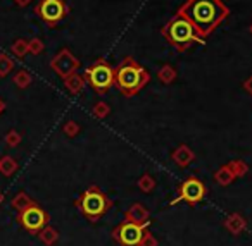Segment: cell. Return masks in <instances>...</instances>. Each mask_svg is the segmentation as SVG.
I'll list each match as a JSON object with an SVG mask.
<instances>
[{
  "instance_id": "5b68a950",
  "label": "cell",
  "mask_w": 252,
  "mask_h": 246,
  "mask_svg": "<svg viewBox=\"0 0 252 246\" xmlns=\"http://www.w3.org/2000/svg\"><path fill=\"white\" fill-rule=\"evenodd\" d=\"M85 81L99 95H106L114 86V67L106 59H97L85 69Z\"/></svg>"
},
{
  "instance_id": "8fae6325",
  "label": "cell",
  "mask_w": 252,
  "mask_h": 246,
  "mask_svg": "<svg viewBox=\"0 0 252 246\" xmlns=\"http://www.w3.org/2000/svg\"><path fill=\"white\" fill-rule=\"evenodd\" d=\"M149 219V210L140 203H133L128 210H126V221L137 222V224H145Z\"/></svg>"
},
{
  "instance_id": "e0dca14e",
  "label": "cell",
  "mask_w": 252,
  "mask_h": 246,
  "mask_svg": "<svg viewBox=\"0 0 252 246\" xmlns=\"http://www.w3.org/2000/svg\"><path fill=\"white\" fill-rule=\"evenodd\" d=\"M14 69V62L11 61V57L5 54H0V76H7Z\"/></svg>"
},
{
  "instance_id": "8992f818",
  "label": "cell",
  "mask_w": 252,
  "mask_h": 246,
  "mask_svg": "<svg viewBox=\"0 0 252 246\" xmlns=\"http://www.w3.org/2000/svg\"><path fill=\"white\" fill-rule=\"evenodd\" d=\"M176 193H178V195H176V198L169 203V206L176 205V203H180V202H186L188 205H199L206 196V186L201 179L186 178L185 181L180 184V188Z\"/></svg>"
},
{
  "instance_id": "52a82bcc",
  "label": "cell",
  "mask_w": 252,
  "mask_h": 246,
  "mask_svg": "<svg viewBox=\"0 0 252 246\" xmlns=\"http://www.w3.org/2000/svg\"><path fill=\"white\" fill-rule=\"evenodd\" d=\"M147 226H149V222H145V224H137V222H130V221L121 222L113 232L114 239L121 246H140L143 236H145Z\"/></svg>"
},
{
  "instance_id": "ba28073f",
  "label": "cell",
  "mask_w": 252,
  "mask_h": 246,
  "mask_svg": "<svg viewBox=\"0 0 252 246\" xmlns=\"http://www.w3.org/2000/svg\"><path fill=\"white\" fill-rule=\"evenodd\" d=\"M35 12L48 26H55L66 18L68 12H69V7H68L64 0H42L40 4L35 7Z\"/></svg>"
},
{
  "instance_id": "7c38bea8",
  "label": "cell",
  "mask_w": 252,
  "mask_h": 246,
  "mask_svg": "<svg viewBox=\"0 0 252 246\" xmlns=\"http://www.w3.org/2000/svg\"><path fill=\"white\" fill-rule=\"evenodd\" d=\"M173 160H175L180 167H185L194 160V152L186 145H182L173 152Z\"/></svg>"
},
{
  "instance_id": "30bf717a",
  "label": "cell",
  "mask_w": 252,
  "mask_h": 246,
  "mask_svg": "<svg viewBox=\"0 0 252 246\" xmlns=\"http://www.w3.org/2000/svg\"><path fill=\"white\" fill-rule=\"evenodd\" d=\"M50 67L54 69L57 76H61L64 80V78L71 76V74H74L80 69V61L71 54L69 48H62L50 61Z\"/></svg>"
},
{
  "instance_id": "2e32d148",
  "label": "cell",
  "mask_w": 252,
  "mask_h": 246,
  "mask_svg": "<svg viewBox=\"0 0 252 246\" xmlns=\"http://www.w3.org/2000/svg\"><path fill=\"white\" fill-rule=\"evenodd\" d=\"M12 54L16 55V57L23 59L26 54H28V41L23 40V38H19V40H16L14 43H12Z\"/></svg>"
},
{
  "instance_id": "603a6c76",
  "label": "cell",
  "mask_w": 252,
  "mask_h": 246,
  "mask_svg": "<svg viewBox=\"0 0 252 246\" xmlns=\"http://www.w3.org/2000/svg\"><path fill=\"white\" fill-rule=\"evenodd\" d=\"M64 133L68 134V136H76L78 133H80V126H78V123H73V121H69V123L64 124Z\"/></svg>"
},
{
  "instance_id": "3957f363",
  "label": "cell",
  "mask_w": 252,
  "mask_h": 246,
  "mask_svg": "<svg viewBox=\"0 0 252 246\" xmlns=\"http://www.w3.org/2000/svg\"><path fill=\"white\" fill-rule=\"evenodd\" d=\"M161 35L166 38L169 45L175 48L176 52H186L194 45H204V38L201 37L185 16L176 12L168 22L161 28Z\"/></svg>"
},
{
  "instance_id": "d4e9b609",
  "label": "cell",
  "mask_w": 252,
  "mask_h": 246,
  "mask_svg": "<svg viewBox=\"0 0 252 246\" xmlns=\"http://www.w3.org/2000/svg\"><path fill=\"white\" fill-rule=\"evenodd\" d=\"M244 90L252 95V76H249L247 80L244 81Z\"/></svg>"
},
{
  "instance_id": "7a4b0ae2",
  "label": "cell",
  "mask_w": 252,
  "mask_h": 246,
  "mask_svg": "<svg viewBox=\"0 0 252 246\" xmlns=\"http://www.w3.org/2000/svg\"><path fill=\"white\" fill-rule=\"evenodd\" d=\"M150 81V74L145 67L138 64L133 57H124L114 69V86L124 97H135Z\"/></svg>"
},
{
  "instance_id": "cb8c5ba5",
  "label": "cell",
  "mask_w": 252,
  "mask_h": 246,
  "mask_svg": "<svg viewBox=\"0 0 252 246\" xmlns=\"http://www.w3.org/2000/svg\"><path fill=\"white\" fill-rule=\"evenodd\" d=\"M0 167H2V169L9 174V172H12V170L16 169V162L12 159H4V160H2V164H0Z\"/></svg>"
},
{
  "instance_id": "4fadbf2b",
  "label": "cell",
  "mask_w": 252,
  "mask_h": 246,
  "mask_svg": "<svg viewBox=\"0 0 252 246\" xmlns=\"http://www.w3.org/2000/svg\"><path fill=\"white\" fill-rule=\"evenodd\" d=\"M64 84H66V88H68V91H69V93L78 95L85 88L87 81H85L83 76H80L78 73H74V74H71V76L64 78Z\"/></svg>"
},
{
  "instance_id": "83f0119b",
  "label": "cell",
  "mask_w": 252,
  "mask_h": 246,
  "mask_svg": "<svg viewBox=\"0 0 252 246\" xmlns=\"http://www.w3.org/2000/svg\"><path fill=\"white\" fill-rule=\"evenodd\" d=\"M2 109H4V103H2V102H0V110H2Z\"/></svg>"
},
{
  "instance_id": "484cf974",
  "label": "cell",
  "mask_w": 252,
  "mask_h": 246,
  "mask_svg": "<svg viewBox=\"0 0 252 246\" xmlns=\"http://www.w3.org/2000/svg\"><path fill=\"white\" fill-rule=\"evenodd\" d=\"M7 142L11 143V145H16V143H19V136L16 133H11L7 136Z\"/></svg>"
},
{
  "instance_id": "9c48e42d",
  "label": "cell",
  "mask_w": 252,
  "mask_h": 246,
  "mask_svg": "<svg viewBox=\"0 0 252 246\" xmlns=\"http://www.w3.org/2000/svg\"><path fill=\"white\" fill-rule=\"evenodd\" d=\"M19 222H21V226L26 229V231L37 234V232H40L42 229L47 226L48 215L45 214L44 208H40V206L35 205V203H29L28 206H24V208L21 210V214H19Z\"/></svg>"
},
{
  "instance_id": "f1b7e54d",
  "label": "cell",
  "mask_w": 252,
  "mask_h": 246,
  "mask_svg": "<svg viewBox=\"0 0 252 246\" xmlns=\"http://www.w3.org/2000/svg\"><path fill=\"white\" fill-rule=\"evenodd\" d=\"M249 31H251V35H252V24H251V28H249Z\"/></svg>"
},
{
  "instance_id": "5bb4252c",
  "label": "cell",
  "mask_w": 252,
  "mask_h": 246,
  "mask_svg": "<svg viewBox=\"0 0 252 246\" xmlns=\"http://www.w3.org/2000/svg\"><path fill=\"white\" fill-rule=\"evenodd\" d=\"M178 73H176V67L171 64H164L161 65V69L157 71V80L161 81L162 84H171L176 80Z\"/></svg>"
},
{
  "instance_id": "4316f807",
  "label": "cell",
  "mask_w": 252,
  "mask_h": 246,
  "mask_svg": "<svg viewBox=\"0 0 252 246\" xmlns=\"http://www.w3.org/2000/svg\"><path fill=\"white\" fill-rule=\"evenodd\" d=\"M14 2L19 5V7H26V5H28V4H31V2H33V0H14Z\"/></svg>"
},
{
  "instance_id": "9a60e30c",
  "label": "cell",
  "mask_w": 252,
  "mask_h": 246,
  "mask_svg": "<svg viewBox=\"0 0 252 246\" xmlns=\"http://www.w3.org/2000/svg\"><path fill=\"white\" fill-rule=\"evenodd\" d=\"M233 174H231V170H230V167L228 165H225V167H221V169L216 172V181L219 183V184H230L231 181H233Z\"/></svg>"
},
{
  "instance_id": "44dd1931",
  "label": "cell",
  "mask_w": 252,
  "mask_h": 246,
  "mask_svg": "<svg viewBox=\"0 0 252 246\" xmlns=\"http://www.w3.org/2000/svg\"><path fill=\"white\" fill-rule=\"evenodd\" d=\"M14 83L18 84L19 88H26V86H29V83H31V76H29L28 71H19V73H16V76H14Z\"/></svg>"
},
{
  "instance_id": "ac0fdd59",
  "label": "cell",
  "mask_w": 252,
  "mask_h": 246,
  "mask_svg": "<svg viewBox=\"0 0 252 246\" xmlns=\"http://www.w3.org/2000/svg\"><path fill=\"white\" fill-rule=\"evenodd\" d=\"M154 186H156V179H154L152 176H150V174H143L142 178H140V181H138V188L142 189V191H145V193L152 191Z\"/></svg>"
},
{
  "instance_id": "277c9868",
  "label": "cell",
  "mask_w": 252,
  "mask_h": 246,
  "mask_svg": "<svg viewBox=\"0 0 252 246\" xmlns=\"http://www.w3.org/2000/svg\"><path fill=\"white\" fill-rule=\"evenodd\" d=\"M78 206H80L81 214L92 222H97L102 219L113 206V202L106 196V193L97 186L88 188L78 200Z\"/></svg>"
},
{
  "instance_id": "7402d4cb",
  "label": "cell",
  "mask_w": 252,
  "mask_h": 246,
  "mask_svg": "<svg viewBox=\"0 0 252 246\" xmlns=\"http://www.w3.org/2000/svg\"><path fill=\"white\" fill-rule=\"evenodd\" d=\"M44 41L40 38H33V40L28 41V54L31 55H40L44 52Z\"/></svg>"
},
{
  "instance_id": "d6986e66",
  "label": "cell",
  "mask_w": 252,
  "mask_h": 246,
  "mask_svg": "<svg viewBox=\"0 0 252 246\" xmlns=\"http://www.w3.org/2000/svg\"><path fill=\"white\" fill-rule=\"evenodd\" d=\"M109 110H111V107L106 103V102H97V103L93 105V116H95L97 119L107 117L109 116Z\"/></svg>"
},
{
  "instance_id": "ffe728a7",
  "label": "cell",
  "mask_w": 252,
  "mask_h": 246,
  "mask_svg": "<svg viewBox=\"0 0 252 246\" xmlns=\"http://www.w3.org/2000/svg\"><path fill=\"white\" fill-rule=\"evenodd\" d=\"M228 167H230L231 174H233L235 178L244 176V174L247 172V165H245V162H242V160H233V162L228 164Z\"/></svg>"
},
{
  "instance_id": "6da1fadb",
  "label": "cell",
  "mask_w": 252,
  "mask_h": 246,
  "mask_svg": "<svg viewBox=\"0 0 252 246\" xmlns=\"http://www.w3.org/2000/svg\"><path fill=\"white\" fill-rule=\"evenodd\" d=\"M178 12L195 26L202 38H206L228 18L230 9L221 0H186Z\"/></svg>"
}]
</instances>
